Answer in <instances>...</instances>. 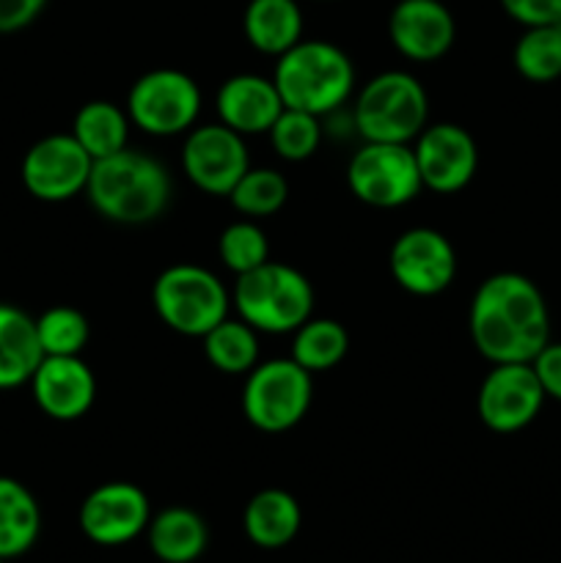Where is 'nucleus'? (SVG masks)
Masks as SVG:
<instances>
[{
  "label": "nucleus",
  "instance_id": "obj_1",
  "mask_svg": "<svg viewBox=\"0 0 561 563\" xmlns=\"http://www.w3.org/2000/svg\"><path fill=\"white\" fill-rule=\"evenodd\" d=\"M468 333L484 361L531 363L550 341L544 295L520 273H495L473 291Z\"/></svg>",
  "mask_w": 561,
  "mask_h": 563
},
{
  "label": "nucleus",
  "instance_id": "obj_2",
  "mask_svg": "<svg viewBox=\"0 0 561 563\" xmlns=\"http://www.w3.org/2000/svg\"><path fill=\"white\" fill-rule=\"evenodd\" d=\"M174 181L168 168L152 154L121 148L105 159H94L86 196L97 214L119 225H143L168 209Z\"/></svg>",
  "mask_w": 561,
  "mask_h": 563
},
{
  "label": "nucleus",
  "instance_id": "obj_3",
  "mask_svg": "<svg viewBox=\"0 0 561 563\" xmlns=\"http://www.w3.org/2000/svg\"><path fill=\"white\" fill-rule=\"evenodd\" d=\"M273 82L284 108L328 115L350 99L355 88V66L339 44L300 38L295 47L278 55Z\"/></svg>",
  "mask_w": 561,
  "mask_h": 563
},
{
  "label": "nucleus",
  "instance_id": "obj_4",
  "mask_svg": "<svg viewBox=\"0 0 561 563\" xmlns=\"http://www.w3.org/2000/svg\"><path fill=\"white\" fill-rule=\"evenodd\" d=\"M231 302L237 317L258 333H295L314 313V286L292 264L267 262L237 275Z\"/></svg>",
  "mask_w": 561,
  "mask_h": 563
},
{
  "label": "nucleus",
  "instance_id": "obj_5",
  "mask_svg": "<svg viewBox=\"0 0 561 563\" xmlns=\"http://www.w3.org/2000/svg\"><path fill=\"white\" fill-rule=\"evenodd\" d=\"M352 124L363 143H413L429 124L427 88L410 71H380L358 93Z\"/></svg>",
  "mask_w": 561,
  "mask_h": 563
},
{
  "label": "nucleus",
  "instance_id": "obj_6",
  "mask_svg": "<svg viewBox=\"0 0 561 563\" xmlns=\"http://www.w3.org/2000/svg\"><path fill=\"white\" fill-rule=\"evenodd\" d=\"M152 306L160 322L179 335L204 339L229 317L231 295L223 280L201 264H170L152 286Z\"/></svg>",
  "mask_w": 561,
  "mask_h": 563
},
{
  "label": "nucleus",
  "instance_id": "obj_7",
  "mask_svg": "<svg viewBox=\"0 0 561 563\" xmlns=\"http://www.w3.org/2000/svg\"><path fill=\"white\" fill-rule=\"evenodd\" d=\"M314 374L292 357L256 363L242 388V412L258 432L280 434L306 418L314 399Z\"/></svg>",
  "mask_w": 561,
  "mask_h": 563
},
{
  "label": "nucleus",
  "instance_id": "obj_8",
  "mask_svg": "<svg viewBox=\"0 0 561 563\" xmlns=\"http://www.w3.org/2000/svg\"><path fill=\"white\" fill-rule=\"evenodd\" d=\"M201 113V88L182 69H152L132 82L127 115L132 126L154 137L190 132Z\"/></svg>",
  "mask_w": 561,
  "mask_h": 563
},
{
  "label": "nucleus",
  "instance_id": "obj_9",
  "mask_svg": "<svg viewBox=\"0 0 561 563\" xmlns=\"http://www.w3.org/2000/svg\"><path fill=\"white\" fill-rule=\"evenodd\" d=\"M352 196L374 209H396L424 190L410 143H363L346 165Z\"/></svg>",
  "mask_w": 561,
  "mask_h": 563
},
{
  "label": "nucleus",
  "instance_id": "obj_10",
  "mask_svg": "<svg viewBox=\"0 0 561 563\" xmlns=\"http://www.w3.org/2000/svg\"><path fill=\"white\" fill-rule=\"evenodd\" d=\"M544 399L531 363H495L479 385V421L495 434H515L537 421Z\"/></svg>",
  "mask_w": 561,
  "mask_h": 563
},
{
  "label": "nucleus",
  "instance_id": "obj_11",
  "mask_svg": "<svg viewBox=\"0 0 561 563\" xmlns=\"http://www.w3.org/2000/svg\"><path fill=\"white\" fill-rule=\"evenodd\" d=\"M388 269L396 284L416 297H435L449 289L460 269L449 236L429 225L402 231L388 253Z\"/></svg>",
  "mask_w": 561,
  "mask_h": 563
},
{
  "label": "nucleus",
  "instance_id": "obj_12",
  "mask_svg": "<svg viewBox=\"0 0 561 563\" xmlns=\"http://www.w3.org/2000/svg\"><path fill=\"white\" fill-rule=\"evenodd\" d=\"M91 168L94 157L75 141V135L58 132V135L42 137L28 148L22 157L20 176L33 198L61 203L86 192Z\"/></svg>",
  "mask_w": 561,
  "mask_h": 563
},
{
  "label": "nucleus",
  "instance_id": "obj_13",
  "mask_svg": "<svg viewBox=\"0 0 561 563\" xmlns=\"http://www.w3.org/2000/svg\"><path fill=\"white\" fill-rule=\"evenodd\" d=\"M251 168L245 141L226 124L193 126L182 146V170L207 196H223L234 190L242 174Z\"/></svg>",
  "mask_w": 561,
  "mask_h": 563
},
{
  "label": "nucleus",
  "instance_id": "obj_14",
  "mask_svg": "<svg viewBox=\"0 0 561 563\" xmlns=\"http://www.w3.org/2000/svg\"><path fill=\"white\" fill-rule=\"evenodd\" d=\"M421 185L440 196L465 190L479 170V146L471 132L451 121L427 124L413 141Z\"/></svg>",
  "mask_w": 561,
  "mask_h": 563
},
{
  "label": "nucleus",
  "instance_id": "obj_15",
  "mask_svg": "<svg viewBox=\"0 0 561 563\" xmlns=\"http://www.w3.org/2000/svg\"><path fill=\"white\" fill-rule=\"evenodd\" d=\"M152 520L148 495L138 484L108 482L91 489L80 506V531L102 548H121L146 533Z\"/></svg>",
  "mask_w": 561,
  "mask_h": 563
},
{
  "label": "nucleus",
  "instance_id": "obj_16",
  "mask_svg": "<svg viewBox=\"0 0 561 563\" xmlns=\"http://www.w3.org/2000/svg\"><path fill=\"white\" fill-rule=\"evenodd\" d=\"M28 385L38 410L61 423L80 421L97 401V377L80 355H44Z\"/></svg>",
  "mask_w": 561,
  "mask_h": 563
},
{
  "label": "nucleus",
  "instance_id": "obj_17",
  "mask_svg": "<svg viewBox=\"0 0 561 563\" xmlns=\"http://www.w3.org/2000/svg\"><path fill=\"white\" fill-rule=\"evenodd\" d=\"M388 38L407 60L432 64L454 47V14L443 0H399L388 14Z\"/></svg>",
  "mask_w": 561,
  "mask_h": 563
},
{
  "label": "nucleus",
  "instance_id": "obj_18",
  "mask_svg": "<svg viewBox=\"0 0 561 563\" xmlns=\"http://www.w3.org/2000/svg\"><path fill=\"white\" fill-rule=\"evenodd\" d=\"M215 108H218L220 124L231 126V130L245 137L270 132L273 121L284 110V102H280L278 88L270 77L242 71V75L229 77L218 88Z\"/></svg>",
  "mask_w": 561,
  "mask_h": 563
},
{
  "label": "nucleus",
  "instance_id": "obj_19",
  "mask_svg": "<svg viewBox=\"0 0 561 563\" xmlns=\"http://www.w3.org/2000/svg\"><path fill=\"white\" fill-rule=\"evenodd\" d=\"M42 361L36 319L11 302H0V390L31 383Z\"/></svg>",
  "mask_w": 561,
  "mask_h": 563
},
{
  "label": "nucleus",
  "instance_id": "obj_20",
  "mask_svg": "<svg viewBox=\"0 0 561 563\" xmlns=\"http://www.w3.org/2000/svg\"><path fill=\"white\" fill-rule=\"evenodd\" d=\"M245 537L262 550H280L300 533L302 509L286 489L270 487L253 495L242 515Z\"/></svg>",
  "mask_w": 561,
  "mask_h": 563
},
{
  "label": "nucleus",
  "instance_id": "obj_21",
  "mask_svg": "<svg viewBox=\"0 0 561 563\" xmlns=\"http://www.w3.org/2000/svg\"><path fill=\"white\" fill-rule=\"evenodd\" d=\"M146 537L152 553L163 563L198 561L209 544L207 522L187 506H170V509L152 515Z\"/></svg>",
  "mask_w": 561,
  "mask_h": 563
},
{
  "label": "nucleus",
  "instance_id": "obj_22",
  "mask_svg": "<svg viewBox=\"0 0 561 563\" xmlns=\"http://www.w3.org/2000/svg\"><path fill=\"white\" fill-rule=\"evenodd\" d=\"M248 44L264 55H284L302 38V11L297 0H251L242 14Z\"/></svg>",
  "mask_w": 561,
  "mask_h": 563
},
{
  "label": "nucleus",
  "instance_id": "obj_23",
  "mask_svg": "<svg viewBox=\"0 0 561 563\" xmlns=\"http://www.w3.org/2000/svg\"><path fill=\"white\" fill-rule=\"evenodd\" d=\"M42 533V509L31 489L16 478L0 476V559L25 555Z\"/></svg>",
  "mask_w": 561,
  "mask_h": 563
},
{
  "label": "nucleus",
  "instance_id": "obj_24",
  "mask_svg": "<svg viewBox=\"0 0 561 563\" xmlns=\"http://www.w3.org/2000/svg\"><path fill=\"white\" fill-rule=\"evenodd\" d=\"M130 115L124 108L108 99H91L82 104L72 121V135L75 141L91 154L94 159H105L110 154L127 148L130 141Z\"/></svg>",
  "mask_w": 561,
  "mask_h": 563
},
{
  "label": "nucleus",
  "instance_id": "obj_25",
  "mask_svg": "<svg viewBox=\"0 0 561 563\" xmlns=\"http://www.w3.org/2000/svg\"><path fill=\"white\" fill-rule=\"evenodd\" d=\"M350 352V333L336 319H308L295 330L292 361L308 374H322L339 366Z\"/></svg>",
  "mask_w": 561,
  "mask_h": 563
},
{
  "label": "nucleus",
  "instance_id": "obj_26",
  "mask_svg": "<svg viewBox=\"0 0 561 563\" xmlns=\"http://www.w3.org/2000/svg\"><path fill=\"white\" fill-rule=\"evenodd\" d=\"M201 341L209 366L223 374H248L258 363V330L240 317H226Z\"/></svg>",
  "mask_w": 561,
  "mask_h": 563
},
{
  "label": "nucleus",
  "instance_id": "obj_27",
  "mask_svg": "<svg viewBox=\"0 0 561 563\" xmlns=\"http://www.w3.org/2000/svg\"><path fill=\"white\" fill-rule=\"evenodd\" d=\"M517 75L528 82H553L561 77V20L528 25L512 49Z\"/></svg>",
  "mask_w": 561,
  "mask_h": 563
},
{
  "label": "nucleus",
  "instance_id": "obj_28",
  "mask_svg": "<svg viewBox=\"0 0 561 563\" xmlns=\"http://www.w3.org/2000/svg\"><path fill=\"white\" fill-rule=\"evenodd\" d=\"M286 198H289V181L273 168H248L229 192L231 207L251 220L275 214L284 209Z\"/></svg>",
  "mask_w": 561,
  "mask_h": 563
},
{
  "label": "nucleus",
  "instance_id": "obj_29",
  "mask_svg": "<svg viewBox=\"0 0 561 563\" xmlns=\"http://www.w3.org/2000/svg\"><path fill=\"white\" fill-rule=\"evenodd\" d=\"M36 333L44 355H82L91 339V324L77 308L53 306L36 319Z\"/></svg>",
  "mask_w": 561,
  "mask_h": 563
},
{
  "label": "nucleus",
  "instance_id": "obj_30",
  "mask_svg": "<svg viewBox=\"0 0 561 563\" xmlns=\"http://www.w3.org/2000/svg\"><path fill=\"white\" fill-rule=\"evenodd\" d=\"M267 135L280 159L302 163V159L317 154L319 143H322V126H319V115L306 113V110L284 108L278 119L273 121Z\"/></svg>",
  "mask_w": 561,
  "mask_h": 563
},
{
  "label": "nucleus",
  "instance_id": "obj_31",
  "mask_svg": "<svg viewBox=\"0 0 561 563\" xmlns=\"http://www.w3.org/2000/svg\"><path fill=\"white\" fill-rule=\"evenodd\" d=\"M218 256L234 275L251 273V269L270 262L267 234H264L256 220H234L220 234Z\"/></svg>",
  "mask_w": 561,
  "mask_h": 563
},
{
  "label": "nucleus",
  "instance_id": "obj_32",
  "mask_svg": "<svg viewBox=\"0 0 561 563\" xmlns=\"http://www.w3.org/2000/svg\"><path fill=\"white\" fill-rule=\"evenodd\" d=\"M501 9L522 27L561 20V0H501Z\"/></svg>",
  "mask_w": 561,
  "mask_h": 563
},
{
  "label": "nucleus",
  "instance_id": "obj_33",
  "mask_svg": "<svg viewBox=\"0 0 561 563\" xmlns=\"http://www.w3.org/2000/svg\"><path fill=\"white\" fill-rule=\"evenodd\" d=\"M548 399L561 401V341H548L544 350L531 361Z\"/></svg>",
  "mask_w": 561,
  "mask_h": 563
},
{
  "label": "nucleus",
  "instance_id": "obj_34",
  "mask_svg": "<svg viewBox=\"0 0 561 563\" xmlns=\"http://www.w3.org/2000/svg\"><path fill=\"white\" fill-rule=\"evenodd\" d=\"M47 0H0V33L25 31L42 16Z\"/></svg>",
  "mask_w": 561,
  "mask_h": 563
},
{
  "label": "nucleus",
  "instance_id": "obj_35",
  "mask_svg": "<svg viewBox=\"0 0 561 563\" xmlns=\"http://www.w3.org/2000/svg\"><path fill=\"white\" fill-rule=\"evenodd\" d=\"M0 563H6V561H3V559H0Z\"/></svg>",
  "mask_w": 561,
  "mask_h": 563
}]
</instances>
